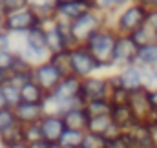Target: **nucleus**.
Masks as SVG:
<instances>
[{
  "instance_id": "23",
  "label": "nucleus",
  "mask_w": 157,
  "mask_h": 148,
  "mask_svg": "<svg viewBox=\"0 0 157 148\" xmlns=\"http://www.w3.org/2000/svg\"><path fill=\"white\" fill-rule=\"evenodd\" d=\"M24 40H26V44L31 46V48H37V49H48V44H46V31H44L42 26L35 28V29H31V31H28V33L24 35Z\"/></svg>"
},
{
  "instance_id": "37",
  "label": "nucleus",
  "mask_w": 157,
  "mask_h": 148,
  "mask_svg": "<svg viewBox=\"0 0 157 148\" xmlns=\"http://www.w3.org/2000/svg\"><path fill=\"white\" fill-rule=\"evenodd\" d=\"M29 148H49V143H46V141H37V143L29 145Z\"/></svg>"
},
{
  "instance_id": "24",
  "label": "nucleus",
  "mask_w": 157,
  "mask_h": 148,
  "mask_svg": "<svg viewBox=\"0 0 157 148\" xmlns=\"http://www.w3.org/2000/svg\"><path fill=\"white\" fill-rule=\"evenodd\" d=\"M4 95H6L7 108H11V110H15L22 103V99H20V88L17 84H13V82H6L4 84Z\"/></svg>"
},
{
  "instance_id": "38",
  "label": "nucleus",
  "mask_w": 157,
  "mask_h": 148,
  "mask_svg": "<svg viewBox=\"0 0 157 148\" xmlns=\"http://www.w3.org/2000/svg\"><path fill=\"white\" fill-rule=\"evenodd\" d=\"M7 148H29V145L22 141V143H17V145H11V146H7Z\"/></svg>"
},
{
  "instance_id": "19",
  "label": "nucleus",
  "mask_w": 157,
  "mask_h": 148,
  "mask_svg": "<svg viewBox=\"0 0 157 148\" xmlns=\"http://www.w3.org/2000/svg\"><path fill=\"white\" fill-rule=\"evenodd\" d=\"M137 66L157 68V42H150V44L139 48V51H137Z\"/></svg>"
},
{
  "instance_id": "44",
  "label": "nucleus",
  "mask_w": 157,
  "mask_h": 148,
  "mask_svg": "<svg viewBox=\"0 0 157 148\" xmlns=\"http://www.w3.org/2000/svg\"><path fill=\"white\" fill-rule=\"evenodd\" d=\"M154 88H157V68H155V77H154Z\"/></svg>"
},
{
  "instance_id": "34",
  "label": "nucleus",
  "mask_w": 157,
  "mask_h": 148,
  "mask_svg": "<svg viewBox=\"0 0 157 148\" xmlns=\"http://www.w3.org/2000/svg\"><path fill=\"white\" fill-rule=\"evenodd\" d=\"M148 103H150V106H152V110L157 111V88H152V90H148Z\"/></svg>"
},
{
  "instance_id": "14",
  "label": "nucleus",
  "mask_w": 157,
  "mask_h": 148,
  "mask_svg": "<svg viewBox=\"0 0 157 148\" xmlns=\"http://www.w3.org/2000/svg\"><path fill=\"white\" fill-rule=\"evenodd\" d=\"M110 117H112V123L117 126L122 134H124L126 130H130V128L137 123L133 111H132V108H130L128 104H122V106H112Z\"/></svg>"
},
{
  "instance_id": "45",
  "label": "nucleus",
  "mask_w": 157,
  "mask_h": 148,
  "mask_svg": "<svg viewBox=\"0 0 157 148\" xmlns=\"http://www.w3.org/2000/svg\"><path fill=\"white\" fill-rule=\"evenodd\" d=\"M132 148H157V146H132Z\"/></svg>"
},
{
  "instance_id": "42",
  "label": "nucleus",
  "mask_w": 157,
  "mask_h": 148,
  "mask_svg": "<svg viewBox=\"0 0 157 148\" xmlns=\"http://www.w3.org/2000/svg\"><path fill=\"white\" fill-rule=\"evenodd\" d=\"M66 2H75V0H55V6L57 4H66Z\"/></svg>"
},
{
  "instance_id": "18",
  "label": "nucleus",
  "mask_w": 157,
  "mask_h": 148,
  "mask_svg": "<svg viewBox=\"0 0 157 148\" xmlns=\"http://www.w3.org/2000/svg\"><path fill=\"white\" fill-rule=\"evenodd\" d=\"M112 126H113V123H112V117L110 115H97V117H90L88 126H86V132L106 137L108 132L112 130Z\"/></svg>"
},
{
  "instance_id": "30",
  "label": "nucleus",
  "mask_w": 157,
  "mask_h": 148,
  "mask_svg": "<svg viewBox=\"0 0 157 148\" xmlns=\"http://www.w3.org/2000/svg\"><path fill=\"white\" fill-rule=\"evenodd\" d=\"M108 99H110L112 106H122V104H128V101H130V92H126L124 88L112 90Z\"/></svg>"
},
{
  "instance_id": "43",
  "label": "nucleus",
  "mask_w": 157,
  "mask_h": 148,
  "mask_svg": "<svg viewBox=\"0 0 157 148\" xmlns=\"http://www.w3.org/2000/svg\"><path fill=\"white\" fill-rule=\"evenodd\" d=\"M49 148H64L62 145H59V143H53V145H49Z\"/></svg>"
},
{
  "instance_id": "12",
  "label": "nucleus",
  "mask_w": 157,
  "mask_h": 148,
  "mask_svg": "<svg viewBox=\"0 0 157 148\" xmlns=\"http://www.w3.org/2000/svg\"><path fill=\"white\" fill-rule=\"evenodd\" d=\"M119 77H121V84L126 92H137V90H143L144 88V82H143V73H141V68L135 64V66H128L124 70H119Z\"/></svg>"
},
{
  "instance_id": "39",
  "label": "nucleus",
  "mask_w": 157,
  "mask_h": 148,
  "mask_svg": "<svg viewBox=\"0 0 157 148\" xmlns=\"http://www.w3.org/2000/svg\"><path fill=\"white\" fill-rule=\"evenodd\" d=\"M0 31H6V17L0 13Z\"/></svg>"
},
{
  "instance_id": "1",
  "label": "nucleus",
  "mask_w": 157,
  "mask_h": 148,
  "mask_svg": "<svg viewBox=\"0 0 157 148\" xmlns=\"http://www.w3.org/2000/svg\"><path fill=\"white\" fill-rule=\"evenodd\" d=\"M117 38H119V33L112 26H104L95 35H91L88 38V42L84 44L86 49L95 57V60L101 64V68L104 72L113 70V51H115Z\"/></svg>"
},
{
  "instance_id": "17",
  "label": "nucleus",
  "mask_w": 157,
  "mask_h": 148,
  "mask_svg": "<svg viewBox=\"0 0 157 148\" xmlns=\"http://www.w3.org/2000/svg\"><path fill=\"white\" fill-rule=\"evenodd\" d=\"M133 0H95V9L106 15L108 26H112L113 17L117 15L121 9H124L126 6H130Z\"/></svg>"
},
{
  "instance_id": "11",
  "label": "nucleus",
  "mask_w": 157,
  "mask_h": 148,
  "mask_svg": "<svg viewBox=\"0 0 157 148\" xmlns=\"http://www.w3.org/2000/svg\"><path fill=\"white\" fill-rule=\"evenodd\" d=\"M90 9H93V7L86 6V4L80 2V0H75V2L57 4V6H55V15H57L59 20H64V22H70V24H71L73 20H77L80 15H84V13L90 11Z\"/></svg>"
},
{
  "instance_id": "31",
  "label": "nucleus",
  "mask_w": 157,
  "mask_h": 148,
  "mask_svg": "<svg viewBox=\"0 0 157 148\" xmlns=\"http://www.w3.org/2000/svg\"><path fill=\"white\" fill-rule=\"evenodd\" d=\"M106 148H132V143L128 141V137L124 134H121L119 137H113V139H108V145Z\"/></svg>"
},
{
  "instance_id": "36",
  "label": "nucleus",
  "mask_w": 157,
  "mask_h": 148,
  "mask_svg": "<svg viewBox=\"0 0 157 148\" xmlns=\"http://www.w3.org/2000/svg\"><path fill=\"white\" fill-rule=\"evenodd\" d=\"M7 108V103H6V95H4V84L0 82V110Z\"/></svg>"
},
{
  "instance_id": "6",
  "label": "nucleus",
  "mask_w": 157,
  "mask_h": 148,
  "mask_svg": "<svg viewBox=\"0 0 157 148\" xmlns=\"http://www.w3.org/2000/svg\"><path fill=\"white\" fill-rule=\"evenodd\" d=\"M137 51L139 46L132 40L130 35H119L115 51H113V70H124L128 66L137 64Z\"/></svg>"
},
{
  "instance_id": "7",
  "label": "nucleus",
  "mask_w": 157,
  "mask_h": 148,
  "mask_svg": "<svg viewBox=\"0 0 157 148\" xmlns=\"http://www.w3.org/2000/svg\"><path fill=\"white\" fill-rule=\"evenodd\" d=\"M80 95L88 101H97V99H108L110 97V84L106 75H91L80 80Z\"/></svg>"
},
{
  "instance_id": "29",
  "label": "nucleus",
  "mask_w": 157,
  "mask_h": 148,
  "mask_svg": "<svg viewBox=\"0 0 157 148\" xmlns=\"http://www.w3.org/2000/svg\"><path fill=\"white\" fill-rule=\"evenodd\" d=\"M108 139L104 135H97V134H84L82 139V148H106Z\"/></svg>"
},
{
  "instance_id": "21",
  "label": "nucleus",
  "mask_w": 157,
  "mask_h": 148,
  "mask_svg": "<svg viewBox=\"0 0 157 148\" xmlns=\"http://www.w3.org/2000/svg\"><path fill=\"white\" fill-rule=\"evenodd\" d=\"M84 134L86 132H78V130H71V128H66L59 139V145H62L64 148H78L82 146V139H84Z\"/></svg>"
},
{
  "instance_id": "15",
  "label": "nucleus",
  "mask_w": 157,
  "mask_h": 148,
  "mask_svg": "<svg viewBox=\"0 0 157 148\" xmlns=\"http://www.w3.org/2000/svg\"><path fill=\"white\" fill-rule=\"evenodd\" d=\"M62 121H64L66 128L78 130V132H86L90 115L86 113L84 108H70V110H66L62 113Z\"/></svg>"
},
{
  "instance_id": "16",
  "label": "nucleus",
  "mask_w": 157,
  "mask_h": 148,
  "mask_svg": "<svg viewBox=\"0 0 157 148\" xmlns=\"http://www.w3.org/2000/svg\"><path fill=\"white\" fill-rule=\"evenodd\" d=\"M46 92L40 88L35 80H29L26 84L20 86V99L22 103H28V104H42L44 99H46Z\"/></svg>"
},
{
  "instance_id": "41",
  "label": "nucleus",
  "mask_w": 157,
  "mask_h": 148,
  "mask_svg": "<svg viewBox=\"0 0 157 148\" xmlns=\"http://www.w3.org/2000/svg\"><path fill=\"white\" fill-rule=\"evenodd\" d=\"M80 2H84L86 6H90V7H93V9H95V0H80Z\"/></svg>"
},
{
  "instance_id": "26",
  "label": "nucleus",
  "mask_w": 157,
  "mask_h": 148,
  "mask_svg": "<svg viewBox=\"0 0 157 148\" xmlns=\"http://www.w3.org/2000/svg\"><path fill=\"white\" fill-rule=\"evenodd\" d=\"M17 124H20V123L17 121L15 110H11V108L0 110V134H2V132H7V130H11V128H15Z\"/></svg>"
},
{
  "instance_id": "35",
  "label": "nucleus",
  "mask_w": 157,
  "mask_h": 148,
  "mask_svg": "<svg viewBox=\"0 0 157 148\" xmlns=\"http://www.w3.org/2000/svg\"><path fill=\"white\" fill-rule=\"evenodd\" d=\"M135 2L143 4L148 11H150V9H157V0H135Z\"/></svg>"
},
{
  "instance_id": "5",
  "label": "nucleus",
  "mask_w": 157,
  "mask_h": 148,
  "mask_svg": "<svg viewBox=\"0 0 157 148\" xmlns=\"http://www.w3.org/2000/svg\"><path fill=\"white\" fill-rule=\"evenodd\" d=\"M40 26V17L33 7H26L6 15V31L11 35H26Z\"/></svg>"
},
{
  "instance_id": "28",
  "label": "nucleus",
  "mask_w": 157,
  "mask_h": 148,
  "mask_svg": "<svg viewBox=\"0 0 157 148\" xmlns=\"http://www.w3.org/2000/svg\"><path fill=\"white\" fill-rule=\"evenodd\" d=\"M130 37H132V40H133L139 48H141V46H146V44H150V42H155V35H154V31H152L148 26L137 29V31L132 33Z\"/></svg>"
},
{
  "instance_id": "33",
  "label": "nucleus",
  "mask_w": 157,
  "mask_h": 148,
  "mask_svg": "<svg viewBox=\"0 0 157 148\" xmlns=\"http://www.w3.org/2000/svg\"><path fill=\"white\" fill-rule=\"evenodd\" d=\"M146 26L154 31L155 40H157V9H150V11H148V20H146Z\"/></svg>"
},
{
  "instance_id": "20",
  "label": "nucleus",
  "mask_w": 157,
  "mask_h": 148,
  "mask_svg": "<svg viewBox=\"0 0 157 148\" xmlns=\"http://www.w3.org/2000/svg\"><path fill=\"white\" fill-rule=\"evenodd\" d=\"M49 62L55 64L59 68V72L64 75H71V60H70V49L59 51V53H51L49 55Z\"/></svg>"
},
{
  "instance_id": "9",
  "label": "nucleus",
  "mask_w": 157,
  "mask_h": 148,
  "mask_svg": "<svg viewBox=\"0 0 157 148\" xmlns=\"http://www.w3.org/2000/svg\"><path fill=\"white\" fill-rule=\"evenodd\" d=\"M132 146H157V135L154 128L146 123H135L130 130L124 132Z\"/></svg>"
},
{
  "instance_id": "32",
  "label": "nucleus",
  "mask_w": 157,
  "mask_h": 148,
  "mask_svg": "<svg viewBox=\"0 0 157 148\" xmlns=\"http://www.w3.org/2000/svg\"><path fill=\"white\" fill-rule=\"evenodd\" d=\"M11 33L0 31V51H11Z\"/></svg>"
},
{
  "instance_id": "8",
  "label": "nucleus",
  "mask_w": 157,
  "mask_h": 148,
  "mask_svg": "<svg viewBox=\"0 0 157 148\" xmlns=\"http://www.w3.org/2000/svg\"><path fill=\"white\" fill-rule=\"evenodd\" d=\"M62 79H64V75L60 73L59 68L55 64H51L49 60H46V62H42V64L33 68V80L39 84L46 93H51L59 86V82Z\"/></svg>"
},
{
  "instance_id": "47",
  "label": "nucleus",
  "mask_w": 157,
  "mask_h": 148,
  "mask_svg": "<svg viewBox=\"0 0 157 148\" xmlns=\"http://www.w3.org/2000/svg\"><path fill=\"white\" fill-rule=\"evenodd\" d=\"M133 2H135V0H133Z\"/></svg>"
},
{
  "instance_id": "46",
  "label": "nucleus",
  "mask_w": 157,
  "mask_h": 148,
  "mask_svg": "<svg viewBox=\"0 0 157 148\" xmlns=\"http://www.w3.org/2000/svg\"><path fill=\"white\" fill-rule=\"evenodd\" d=\"M78 148H82V146H78Z\"/></svg>"
},
{
  "instance_id": "27",
  "label": "nucleus",
  "mask_w": 157,
  "mask_h": 148,
  "mask_svg": "<svg viewBox=\"0 0 157 148\" xmlns=\"http://www.w3.org/2000/svg\"><path fill=\"white\" fill-rule=\"evenodd\" d=\"M26 7H29V0H0V13L4 17Z\"/></svg>"
},
{
  "instance_id": "40",
  "label": "nucleus",
  "mask_w": 157,
  "mask_h": 148,
  "mask_svg": "<svg viewBox=\"0 0 157 148\" xmlns=\"http://www.w3.org/2000/svg\"><path fill=\"white\" fill-rule=\"evenodd\" d=\"M152 128H154V132H155V135H157V111H155V115H154V121H152V124H150Z\"/></svg>"
},
{
  "instance_id": "3",
  "label": "nucleus",
  "mask_w": 157,
  "mask_h": 148,
  "mask_svg": "<svg viewBox=\"0 0 157 148\" xmlns=\"http://www.w3.org/2000/svg\"><path fill=\"white\" fill-rule=\"evenodd\" d=\"M104 26H108V20H106V15L97 11V9H90L86 11L84 15H80L77 20H73L70 24V31H71V38H73V44L80 46V44H86L88 38L91 35H95L99 29H102Z\"/></svg>"
},
{
  "instance_id": "22",
  "label": "nucleus",
  "mask_w": 157,
  "mask_h": 148,
  "mask_svg": "<svg viewBox=\"0 0 157 148\" xmlns=\"http://www.w3.org/2000/svg\"><path fill=\"white\" fill-rule=\"evenodd\" d=\"M84 110H86V113H88L90 117H97V115H110V111H112V103H110V99L88 101Z\"/></svg>"
},
{
  "instance_id": "10",
  "label": "nucleus",
  "mask_w": 157,
  "mask_h": 148,
  "mask_svg": "<svg viewBox=\"0 0 157 148\" xmlns=\"http://www.w3.org/2000/svg\"><path fill=\"white\" fill-rule=\"evenodd\" d=\"M40 132H42V139L49 145L53 143H59L62 132L66 130V124L62 121V115H49V113H44V117L39 121Z\"/></svg>"
},
{
  "instance_id": "13",
  "label": "nucleus",
  "mask_w": 157,
  "mask_h": 148,
  "mask_svg": "<svg viewBox=\"0 0 157 148\" xmlns=\"http://www.w3.org/2000/svg\"><path fill=\"white\" fill-rule=\"evenodd\" d=\"M17 121L24 126V124H35L44 117V108L42 104H28V103H20L15 108Z\"/></svg>"
},
{
  "instance_id": "2",
  "label": "nucleus",
  "mask_w": 157,
  "mask_h": 148,
  "mask_svg": "<svg viewBox=\"0 0 157 148\" xmlns=\"http://www.w3.org/2000/svg\"><path fill=\"white\" fill-rule=\"evenodd\" d=\"M148 20V9L139 4V2H132L130 6H126L124 9H121L112 20V28L117 31L119 35H132L137 29L144 28Z\"/></svg>"
},
{
  "instance_id": "25",
  "label": "nucleus",
  "mask_w": 157,
  "mask_h": 148,
  "mask_svg": "<svg viewBox=\"0 0 157 148\" xmlns=\"http://www.w3.org/2000/svg\"><path fill=\"white\" fill-rule=\"evenodd\" d=\"M22 139H24V143H28V145H33V143H37V141H44V139H42V132H40L39 123H35V124H24V126H22Z\"/></svg>"
},
{
  "instance_id": "4",
  "label": "nucleus",
  "mask_w": 157,
  "mask_h": 148,
  "mask_svg": "<svg viewBox=\"0 0 157 148\" xmlns=\"http://www.w3.org/2000/svg\"><path fill=\"white\" fill-rule=\"evenodd\" d=\"M70 60H71V75L78 77L80 80L86 79V77H91V75L104 72L101 68V64L95 60V57L86 49L84 44L70 49Z\"/></svg>"
}]
</instances>
